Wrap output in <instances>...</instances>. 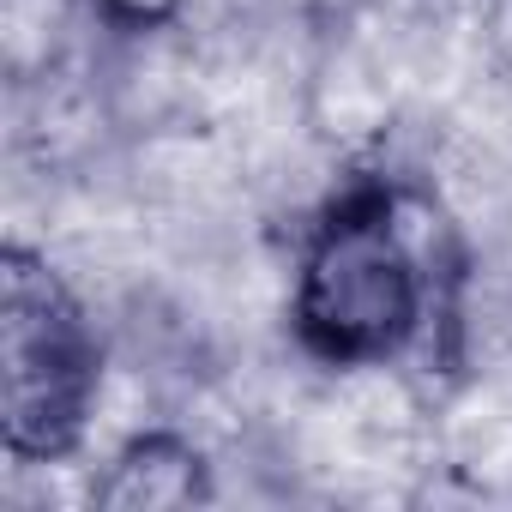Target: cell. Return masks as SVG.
Segmentation results:
<instances>
[{
    "label": "cell",
    "mask_w": 512,
    "mask_h": 512,
    "mask_svg": "<svg viewBox=\"0 0 512 512\" xmlns=\"http://www.w3.org/2000/svg\"><path fill=\"white\" fill-rule=\"evenodd\" d=\"M452 272L458 247L428 199L350 187L296 253V338L326 368H386L434 326V290Z\"/></svg>",
    "instance_id": "obj_1"
},
{
    "label": "cell",
    "mask_w": 512,
    "mask_h": 512,
    "mask_svg": "<svg viewBox=\"0 0 512 512\" xmlns=\"http://www.w3.org/2000/svg\"><path fill=\"white\" fill-rule=\"evenodd\" d=\"M103 398L97 326L49 266V253L13 241L0 253V428L13 464H61L91 434Z\"/></svg>",
    "instance_id": "obj_2"
},
{
    "label": "cell",
    "mask_w": 512,
    "mask_h": 512,
    "mask_svg": "<svg viewBox=\"0 0 512 512\" xmlns=\"http://www.w3.org/2000/svg\"><path fill=\"white\" fill-rule=\"evenodd\" d=\"M91 500L103 512H175L193 500H211V464L205 452L175 428H139L115 446L103 464Z\"/></svg>",
    "instance_id": "obj_3"
},
{
    "label": "cell",
    "mask_w": 512,
    "mask_h": 512,
    "mask_svg": "<svg viewBox=\"0 0 512 512\" xmlns=\"http://www.w3.org/2000/svg\"><path fill=\"white\" fill-rule=\"evenodd\" d=\"M61 37V0H7V55L19 79H43Z\"/></svg>",
    "instance_id": "obj_4"
},
{
    "label": "cell",
    "mask_w": 512,
    "mask_h": 512,
    "mask_svg": "<svg viewBox=\"0 0 512 512\" xmlns=\"http://www.w3.org/2000/svg\"><path fill=\"white\" fill-rule=\"evenodd\" d=\"M91 7L121 37H157V31H169L187 13V0H91Z\"/></svg>",
    "instance_id": "obj_5"
}]
</instances>
